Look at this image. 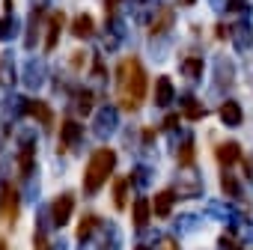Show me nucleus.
Here are the masks:
<instances>
[{
  "instance_id": "obj_1",
  "label": "nucleus",
  "mask_w": 253,
  "mask_h": 250,
  "mask_svg": "<svg viewBox=\"0 0 253 250\" xmlns=\"http://www.w3.org/2000/svg\"><path fill=\"white\" fill-rule=\"evenodd\" d=\"M116 86H119V104L125 110H137L140 101L146 98V72L140 60L125 57L116 66Z\"/></svg>"
},
{
  "instance_id": "obj_2",
  "label": "nucleus",
  "mask_w": 253,
  "mask_h": 250,
  "mask_svg": "<svg viewBox=\"0 0 253 250\" xmlns=\"http://www.w3.org/2000/svg\"><path fill=\"white\" fill-rule=\"evenodd\" d=\"M113 167H116V152H113L110 146L95 149L92 158H89V164H86V170H84V191H86V194H95V191L110 179Z\"/></svg>"
},
{
  "instance_id": "obj_3",
  "label": "nucleus",
  "mask_w": 253,
  "mask_h": 250,
  "mask_svg": "<svg viewBox=\"0 0 253 250\" xmlns=\"http://www.w3.org/2000/svg\"><path fill=\"white\" fill-rule=\"evenodd\" d=\"M72 208H75V197L72 194H60L51 206V214H54V223L57 226H66L69 217H72Z\"/></svg>"
},
{
  "instance_id": "obj_4",
  "label": "nucleus",
  "mask_w": 253,
  "mask_h": 250,
  "mask_svg": "<svg viewBox=\"0 0 253 250\" xmlns=\"http://www.w3.org/2000/svg\"><path fill=\"white\" fill-rule=\"evenodd\" d=\"M24 113L33 116V119H39L45 128H51V125H54V113H51V107H48L45 101H39V98H30V101L24 104Z\"/></svg>"
},
{
  "instance_id": "obj_5",
  "label": "nucleus",
  "mask_w": 253,
  "mask_h": 250,
  "mask_svg": "<svg viewBox=\"0 0 253 250\" xmlns=\"http://www.w3.org/2000/svg\"><path fill=\"white\" fill-rule=\"evenodd\" d=\"M81 137H84V125H78L75 119L63 122V128H60V149H63V152H66V149H72Z\"/></svg>"
},
{
  "instance_id": "obj_6",
  "label": "nucleus",
  "mask_w": 253,
  "mask_h": 250,
  "mask_svg": "<svg viewBox=\"0 0 253 250\" xmlns=\"http://www.w3.org/2000/svg\"><path fill=\"white\" fill-rule=\"evenodd\" d=\"M63 21H66V15H63V12H54V15H51V21H48V39H45V51H54V48H57L60 30H63Z\"/></svg>"
},
{
  "instance_id": "obj_7",
  "label": "nucleus",
  "mask_w": 253,
  "mask_h": 250,
  "mask_svg": "<svg viewBox=\"0 0 253 250\" xmlns=\"http://www.w3.org/2000/svg\"><path fill=\"white\" fill-rule=\"evenodd\" d=\"M3 214L9 223H15V217H18V194L12 185H3Z\"/></svg>"
},
{
  "instance_id": "obj_8",
  "label": "nucleus",
  "mask_w": 253,
  "mask_h": 250,
  "mask_svg": "<svg viewBox=\"0 0 253 250\" xmlns=\"http://www.w3.org/2000/svg\"><path fill=\"white\" fill-rule=\"evenodd\" d=\"M220 119H223V125H229V128L241 125V107H238V101H223L220 104Z\"/></svg>"
},
{
  "instance_id": "obj_9",
  "label": "nucleus",
  "mask_w": 253,
  "mask_h": 250,
  "mask_svg": "<svg viewBox=\"0 0 253 250\" xmlns=\"http://www.w3.org/2000/svg\"><path fill=\"white\" fill-rule=\"evenodd\" d=\"M170 101H173V81L170 78H158L155 81V104L167 107Z\"/></svg>"
},
{
  "instance_id": "obj_10",
  "label": "nucleus",
  "mask_w": 253,
  "mask_h": 250,
  "mask_svg": "<svg viewBox=\"0 0 253 250\" xmlns=\"http://www.w3.org/2000/svg\"><path fill=\"white\" fill-rule=\"evenodd\" d=\"M173 200H176L173 191H161V194H155V203H152L155 214H158V217H167V214L173 211Z\"/></svg>"
},
{
  "instance_id": "obj_11",
  "label": "nucleus",
  "mask_w": 253,
  "mask_h": 250,
  "mask_svg": "<svg viewBox=\"0 0 253 250\" xmlns=\"http://www.w3.org/2000/svg\"><path fill=\"white\" fill-rule=\"evenodd\" d=\"M149 211H152L149 200H146V197H137V200H134V226H137V229H143V226L149 223Z\"/></svg>"
},
{
  "instance_id": "obj_12",
  "label": "nucleus",
  "mask_w": 253,
  "mask_h": 250,
  "mask_svg": "<svg viewBox=\"0 0 253 250\" xmlns=\"http://www.w3.org/2000/svg\"><path fill=\"white\" fill-rule=\"evenodd\" d=\"M182 113H185V119L197 122V119H203V116H206V107H203L197 98H191V95H188V98L182 101Z\"/></svg>"
},
{
  "instance_id": "obj_13",
  "label": "nucleus",
  "mask_w": 253,
  "mask_h": 250,
  "mask_svg": "<svg viewBox=\"0 0 253 250\" xmlns=\"http://www.w3.org/2000/svg\"><path fill=\"white\" fill-rule=\"evenodd\" d=\"M241 158V149H238V143H223V146H217V161L220 164H235Z\"/></svg>"
},
{
  "instance_id": "obj_14",
  "label": "nucleus",
  "mask_w": 253,
  "mask_h": 250,
  "mask_svg": "<svg viewBox=\"0 0 253 250\" xmlns=\"http://www.w3.org/2000/svg\"><path fill=\"white\" fill-rule=\"evenodd\" d=\"M128 185H131V179H116V185H113V206L116 208H125V203H128Z\"/></svg>"
},
{
  "instance_id": "obj_15",
  "label": "nucleus",
  "mask_w": 253,
  "mask_h": 250,
  "mask_svg": "<svg viewBox=\"0 0 253 250\" xmlns=\"http://www.w3.org/2000/svg\"><path fill=\"white\" fill-rule=\"evenodd\" d=\"M72 33H75L78 39L92 36V18H89V15H78V18H75V24H72Z\"/></svg>"
},
{
  "instance_id": "obj_16",
  "label": "nucleus",
  "mask_w": 253,
  "mask_h": 250,
  "mask_svg": "<svg viewBox=\"0 0 253 250\" xmlns=\"http://www.w3.org/2000/svg\"><path fill=\"white\" fill-rule=\"evenodd\" d=\"M18 170H21V176H30V170H33V143H24V146H21Z\"/></svg>"
},
{
  "instance_id": "obj_17",
  "label": "nucleus",
  "mask_w": 253,
  "mask_h": 250,
  "mask_svg": "<svg viewBox=\"0 0 253 250\" xmlns=\"http://www.w3.org/2000/svg\"><path fill=\"white\" fill-rule=\"evenodd\" d=\"M182 72H185L191 81H197V78L203 75V60H200V57H188V60L182 63Z\"/></svg>"
},
{
  "instance_id": "obj_18",
  "label": "nucleus",
  "mask_w": 253,
  "mask_h": 250,
  "mask_svg": "<svg viewBox=\"0 0 253 250\" xmlns=\"http://www.w3.org/2000/svg\"><path fill=\"white\" fill-rule=\"evenodd\" d=\"M95 226H98V217H95V214H86V217L78 223V238H81V241H86V238L92 235V229H95Z\"/></svg>"
},
{
  "instance_id": "obj_19",
  "label": "nucleus",
  "mask_w": 253,
  "mask_h": 250,
  "mask_svg": "<svg viewBox=\"0 0 253 250\" xmlns=\"http://www.w3.org/2000/svg\"><path fill=\"white\" fill-rule=\"evenodd\" d=\"M170 24H173V9L167 6V9H164V12H161V15H158L155 21H152V33H164V30H167Z\"/></svg>"
},
{
  "instance_id": "obj_20",
  "label": "nucleus",
  "mask_w": 253,
  "mask_h": 250,
  "mask_svg": "<svg viewBox=\"0 0 253 250\" xmlns=\"http://www.w3.org/2000/svg\"><path fill=\"white\" fill-rule=\"evenodd\" d=\"M220 188H223V194H229V197H241L238 182L232 179V173H223V176H220Z\"/></svg>"
},
{
  "instance_id": "obj_21",
  "label": "nucleus",
  "mask_w": 253,
  "mask_h": 250,
  "mask_svg": "<svg viewBox=\"0 0 253 250\" xmlns=\"http://www.w3.org/2000/svg\"><path fill=\"white\" fill-rule=\"evenodd\" d=\"M179 164H185V167L194 164V140H185V146H182V152H179Z\"/></svg>"
},
{
  "instance_id": "obj_22",
  "label": "nucleus",
  "mask_w": 253,
  "mask_h": 250,
  "mask_svg": "<svg viewBox=\"0 0 253 250\" xmlns=\"http://www.w3.org/2000/svg\"><path fill=\"white\" fill-rule=\"evenodd\" d=\"M78 107H81L84 113H89V110H92V95H89V92H84V95H81V101H78Z\"/></svg>"
},
{
  "instance_id": "obj_23",
  "label": "nucleus",
  "mask_w": 253,
  "mask_h": 250,
  "mask_svg": "<svg viewBox=\"0 0 253 250\" xmlns=\"http://www.w3.org/2000/svg\"><path fill=\"white\" fill-rule=\"evenodd\" d=\"M9 27H12V18L6 15V18H0V39H6L9 36Z\"/></svg>"
},
{
  "instance_id": "obj_24",
  "label": "nucleus",
  "mask_w": 253,
  "mask_h": 250,
  "mask_svg": "<svg viewBox=\"0 0 253 250\" xmlns=\"http://www.w3.org/2000/svg\"><path fill=\"white\" fill-rule=\"evenodd\" d=\"M116 6H119V0H104V12H107V15H113Z\"/></svg>"
},
{
  "instance_id": "obj_25",
  "label": "nucleus",
  "mask_w": 253,
  "mask_h": 250,
  "mask_svg": "<svg viewBox=\"0 0 253 250\" xmlns=\"http://www.w3.org/2000/svg\"><path fill=\"white\" fill-rule=\"evenodd\" d=\"M33 241H36V247H39V250H48V244H45V232H36V238H33Z\"/></svg>"
},
{
  "instance_id": "obj_26",
  "label": "nucleus",
  "mask_w": 253,
  "mask_h": 250,
  "mask_svg": "<svg viewBox=\"0 0 253 250\" xmlns=\"http://www.w3.org/2000/svg\"><path fill=\"white\" fill-rule=\"evenodd\" d=\"M179 122V113H170L167 119H164V128H173V125Z\"/></svg>"
},
{
  "instance_id": "obj_27",
  "label": "nucleus",
  "mask_w": 253,
  "mask_h": 250,
  "mask_svg": "<svg viewBox=\"0 0 253 250\" xmlns=\"http://www.w3.org/2000/svg\"><path fill=\"white\" fill-rule=\"evenodd\" d=\"M229 9H232V12H241V9H244V0H229Z\"/></svg>"
},
{
  "instance_id": "obj_28",
  "label": "nucleus",
  "mask_w": 253,
  "mask_h": 250,
  "mask_svg": "<svg viewBox=\"0 0 253 250\" xmlns=\"http://www.w3.org/2000/svg\"><path fill=\"white\" fill-rule=\"evenodd\" d=\"M161 250H179V244H173V241H164V247Z\"/></svg>"
},
{
  "instance_id": "obj_29",
  "label": "nucleus",
  "mask_w": 253,
  "mask_h": 250,
  "mask_svg": "<svg viewBox=\"0 0 253 250\" xmlns=\"http://www.w3.org/2000/svg\"><path fill=\"white\" fill-rule=\"evenodd\" d=\"M182 3H185V6H191V3H194V0H182Z\"/></svg>"
},
{
  "instance_id": "obj_30",
  "label": "nucleus",
  "mask_w": 253,
  "mask_h": 250,
  "mask_svg": "<svg viewBox=\"0 0 253 250\" xmlns=\"http://www.w3.org/2000/svg\"><path fill=\"white\" fill-rule=\"evenodd\" d=\"M0 250H6V244H3V241H0Z\"/></svg>"
},
{
  "instance_id": "obj_31",
  "label": "nucleus",
  "mask_w": 253,
  "mask_h": 250,
  "mask_svg": "<svg viewBox=\"0 0 253 250\" xmlns=\"http://www.w3.org/2000/svg\"><path fill=\"white\" fill-rule=\"evenodd\" d=\"M238 250H241V247H238Z\"/></svg>"
}]
</instances>
